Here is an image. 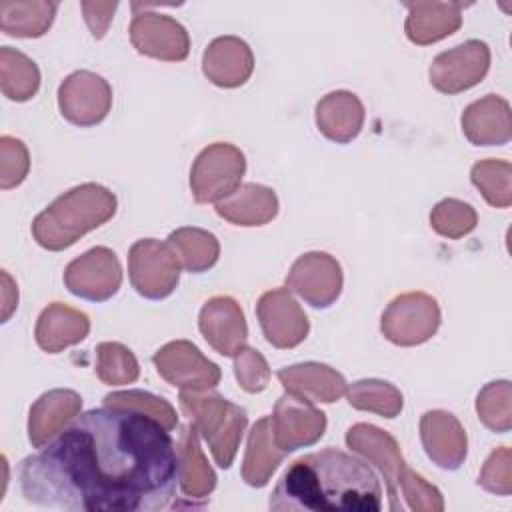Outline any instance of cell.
<instances>
[{"mask_svg":"<svg viewBox=\"0 0 512 512\" xmlns=\"http://www.w3.org/2000/svg\"><path fill=\"white\" fill-rule=\"evenodd\" d=\"M26 502L74 512H160L174 506L176 444L156 418L100 406L78 414L18 468Z\"/></svg>","mask_w":512,"mask_h":512,"instance_id":"1","label":"cell"},{"mask_svg":"<svg viewBox=\"0 0 512 512\" xmlns=\"http://www.w3.org/2000/svg\"><path fill=\"white\" fill-rule=\"evenodd\" d=\"M274 512H376L382 486L370 462L336 448L294 460L270 494Z\"/></svg>","mask_w":512,"mask_h":512,"instance_id":"2","label":"cell"},{"mask_svg":"<svg viewBox=\"0 0 512 512\" xmlns=\"http://www.w3.org/2000/svg\"><path fill=\"white\" fill-rule=\"evenodd\" d=\"M116 214V196L94 182L80 184L58 196L32 222L34 240L52 252L72 246L86 232Z\"/></svg>","mask_w":512,"mask_h":512,"instance_id":"3","label":"cell"},{"mask_svg":"<svg viewBox=\"0 0 512 512\" xmlns=\"http://www.w3.org/2000/svg\"><path fill=\"white\" fill-rule=\"evenodd\" d=\"M180 406L198 434H202L208 442L214 462L228 470L234 462L248 422L246 410L208 390H180Z\"/></svg>","mask_w":512,"mask_h":512,"instance_id":"4","label":"cell"},{"mask_svg":"<svg viewBox=\"0 0 512 512\" xmlns=\"http://www.w3.org/2000/svg\"><path fill=\"white\" fill-rule=\"evenodd\" d=\"M246 170V158L240 148L228 142H216L204 148L192 164L190 188L200 204L220 202L238 186Z\"/></svg>","mask_w":512,"mask_h":512,"instance_id":"5","label":"cell"},{"mask_svg":"<svg viewBox=\"0 0 512 512\" xmlns=\"http://www.w3.org/2000/svg\"><path fill=\"white\" fill-rule=\"evenodd\" d=\"M128 276L134 290L150 300L170 296L180 278V260L170 244L144 238L128 252Z\"/></svg>","mask_w":512,"mask_h":512,"instance_id":"6","label":"cell"},{"mask_svg":"<svg viewBox=\"0 0 512 512\" xmlns=\"http://www.w3.org/2000/svg\"><path fill=\"white\" fill-rule=\"evenodd\" d=\"M440 326V308L424 292L394 298L382 314V334L398 346H416L430 340Z\"/></svg>","mask_w":512,"mask_h":512,"instance_id":"7","label":"cell"},{"mask_svg":"<svg viewBox=\"0 0 512 512\" xmlns=\"http://www.w3.org/2000/svg\"><path fill=\"white\" fill-rule=\"evenodd\" d=\"M152 362L158 374L172 386L180 390L202 392L214 388L222 372L218 364L210 362L192 342L174 340L164 344L154 356Z\"/></svg>","mask_w":512,"mask_h":512,"instance_id":"8","label":"cell"},{"mask_svg":"<svg viewBox=\"0 0 512 512\" xmlns=\"http://www.w3.org/2000/svg\"><path fill=\"white\" fill-rule=\"evenodd\" d=\"M58 106L60 114L74 126H96L110 112L112 88L94 72H72L58 88Z\"/></svg>","mask_w":512,"mask_h":512,"instance_id":"9","label":"cell"},{"mask_svg":"<svg viewBox=\"0 0 512 512\" xmlns=\"http://www.w3.org/2000/svg\"><path fill=\"white\" fill-rule=\"evenodd\" d=\"M64 284L78 298L104 302L118 292L122 268L110 248L96 246L66 266Z\"/></svg>","mask_w":512,"mask_h":512,"instance_id":"10","label":"cell"},{"mask_svg":"<svg viewBox=\"0 0 512 512\" xmlns=\"http://www.w3.org/2000/svg\"><path fill=\"white\" fill-rule=\"evenodd\" d=\"M346 444L354 452L362 454L366 458V462L374 464L380 470V474L386 482V488H388V498H390L388 508L404 510L398 490H400V480L408 466L400 454L396 440L388 432H384L372 424H354L346 432Z\"/></svg>","mask_w":512,"mask_h":512,"instance_id":"11","label":"cell"},{"mask_svg":"<svg viewBox=\"0 0 512 512\" xmlns=\"http://www.w3.org/2000/svg\"><path fill=\"white\" fill-rule=\"evenodd\" d=\"M272 430L274 440L286 454L304 446L316 444L326 430V414L314 406V402L300 398L292 392H284L274 408Z\"/></svg>","mask_w":512,"mask_h":512,"instance_id":"12","label":"cell"},{"mask_svg":"<svg viewBox=\"0 0 512 512\" xmlns=\"http://www.w3.org/2000/svg\"><path fill=\"white\" fill-rule=\"evenodd\" d=\"M490 68L486 42L468 40L438 54L430 66V84L442 94H458L476 86Z\"/></svg>","mask_w":512,"mask_h":512,"instance_id":"13","label":"cell"},{"mask_svg":"<svg viewBox=\"0 0 512 512\" xmlns=\"http://www.w3.org/2000/svg\"><path fill=\"white\" fill-rule=\"evenodd\" d=\"M286 286L310 306L328 308L342 292V268L326 252H308L292 264Z\"/></svg>","mask_w":512,"mask_h":512,"instance_id":"14","label":"cell"},{"mask_svg":"<svg viewBox=\"0 0 512 512\" xmlns=\"http://www.w3.org/2000/svg\"><path fill=\"white\" fill-rule=\"evenodd\" d=\"M256 314L264 332V338L280 350L298 346L310 330V322L292 298L288 288H276L264 292L258 300Z\"/></svg>","mask_w":512,"mask_h":512,"instance_id":"15","label":"cell"},{"mask_svg":"<svg viewBox=\"0 0 512 512\" xmlns=\"http://www.w3.org/2000/svg\"><path fill=\"white\" fill-rule=\"evenodd\" d=\"M130 40L140 54L166 62H182L190 50L186 28L162 14H136L130 24Z\"/></svg>","mask_w":512,"mask_h":512,"instance_id":"16","label":"cell"},{"mask_svg":"<svg viewBox=\"0 0 512 512\" xmlns=\"http://www.w3.org/2000/svg\"><path fill=\"white\" fill-rule=\"evenodd\" d=\"M198 326L206 342L222 356H236L246 344L244 312L230 296L210 298L200 310Z\"/></svg>","mask_w":512,"mask_h":512,"instance_id":"17","label":"cell"},{"mask_svg":"<svg viewBox=\"0 0 512 512\" xmlns=\"http://www.w3.org/2000/svg\"><path fill=\"white\" fill-rule=\"evenodd\" d=\"M420 438L428 458L442 470H458L466 458V432L458 418L444 410H430L420 418Z\"/></svg>","mask_w":512,"mask_h":512,"instance_id":"18","label":"cell"},{"mask_svg":"<svg viewBox=\"0 0 512 512\" xmlns=\"http://www.w3.org/2000/svg\"><path fill=\"white\" fill-rule=\"evenodd\" d=\"M178 452V486L182 498L188 500L186 506H202L212 490L216 488V474L210 468L198 440V430L190 422L180 428V438L176 444Z\"/></svg>","mask_w":512,"mask_h":512,"instance_id":"19","label":"cell"},{"mask_svg":"<svg viewBox=\"0 0 512 512\" xmlns=\"http://www.w3.org/2000/svg\"><path fill=\"white\" fill-rule=\"evenodd\" d=\"M202 68L212 84L220 88H236L250 78L254 56L244 40L236 36H220L208 44Z\"/></svg>","mask_w":512,"mask_h":512,"instance_id":"20","label":"cell"},{"mask_svg":"<svg viewBox=\"0 0 512 512\" xmlns=\"http://www.w3.org/2000/svg\"><path fill=\"white\" fill-rule=\"evenodd\" d=\"M462 132L476 146H502L512 136L510 104L488 94L472 102L462 114Z\"/></svg>","mask_w":512,"mask_h":512,"instance_id":"21","label":"cell"},{"mask_svg":"<svg viewBox=\"0 0 512 512\" xmlns=\"http://www.w3.org/2000/svg\"><path fill=\"white\" fill-rule=\"evenodd\" d=\"M82 408V398L74 390H50L30 408L28 438L34 448L48 444L62 428L72 422Z\"/></svg>","mask_w":512,"mask_h":512,"instance_id":"22","label":"cell"},{"mask_svg":"<svg viewBox=\"0 0 512 512\" xmlns=\"http://www.w3.org/2000/svg\"><path fill=\"white\" fill-rule=\"evenodd\" d=\"M278 380L286 392L310 402H336L346 392V380L340 372L326 364L304 362L278 370Z\"/></svg>","mask_w":512,"mask_h":512,"instance_id":"23","label":"cell"},{"mask_svg":"<svg viewBox=\"0 0 512 512\" xmlns=\"http://www.w3.org/2000/svg\"><path fill=\"white\" fill-rule=\"evenodd\" d=\"M316 124L328 140L346 144L362 130L364 106L352 92H330L316 104Z\"/></svg>","mask_w":512,"mask_h":512,"instance_id":"24","label":"cell"},{"mask_svg":"<svg viewBox=\"0 0 512 512\" xmlns=\"http://www.w3.org/2000/svg\"><path fill=\"white\" fill-rule=\"evenodd\" d=\"M90 332V320L84 312L54 302L42 310L36 322V342L48 354L82 342Z\"/></svg>","mask_w":512,"mask_h":512,"instance_id":"25","label":"cell"},{"mask_svg":"<svg viewBox=\"0 0 512 512\" xmlns=\"http://www.w3.org/2000/svg\"><path fill=\"white\" fill-rule=\"evenodd\" d=\"M278 212V198L262 184H240L228 198L216 204V214L236 226H262Z\"/></svg>","mask_w":512,"mask_h":512,"instance_id":"26","label":"cell"},{"mask_svg":"<svg viewBox=\"0 0 512 512\" xmlns=\"http://www.w3.org/2000/svg\"><path fill=\"white\" fill-rule=\"evenodd\" d=\"M284 456L286 452L280 450L274 440L272 418H260L248 434V446L242 462V480L254 488L266 486Z\"/></svg>","mask_w":512,"mask_h":512,"instance_id":"27","label":"cell"},{"mask_svg":"<svg viewBox=\"0 0 512 512\" xmlns=\"http://www.w3.org/2000/svg\"><path fill=\"white\" fill-rule=\"evenodd\" d=\"M406 6L410 8V16L406 20V36L420 46L432 44L450 36L462 24V16H460L462 4L416 2Z\"/></svg>","mask_w":512,"mask_h":512,"instance_id":"28","label":"cell"},{"mask_svg":"<svg viewBox=\"0 0 512 512\" xmlns=\"http://www.w3.org/2000/svg\"><path fill=\"white\" fill-rule=\"evenodd\" d=\"M168 244L188 272L212 268L220 256V244L214 234L202 228H178L168 236Z\"/></svg>","mask_w":512,"mask_h":512,"instance_id":"29","label":"cell"},{"mask_svg":"<svg viewBox=\"0 0 512 512\" xmlns=\"http://www.w3.org/2000/svg\"><path fill=\"white\" fill-rule=\"evenodd\" d=\"M0 86L8 100L26 102L38 92L40 70L28 56L4 46L0 50Z\"/></svg>","mask_w":512,"mask_h":512,"instance_id":"30","label":"cell"},{"mask_svg":"<svg viewBox=\"0 0 512 512\" xmlns=\"http://www.w3.org/2000/svg\"><path fill=\"white\" fill-rule=\"evenodd\" d=\"M348 402L356 410L376 412L384 418H396L402 410V394L384 380H358L348 390Z\"/></svg>","mask_w":512,"mask_h":512,"instance_id":"31","label":"cell"},{"mask_svg":"<svg viewBox=\"0 0 512 512\" xmlns=\"http://www.w3.org/2000/svg\"><path fill=\"white\" fill-rule=\"evenodd\" d=\"M472 184L482 192L486 202L496 208H508L512 202V166L506 160H480L470 172Z\"/></svg>","mask_w":512,"mask_h":512,"instance_id":"32","label":"cell"},{"mask_svg":"<svg viewBox=\"0 0 512 512\" xmlns=\"http://www.w3.org/2000/svg\"><path fill=\"white\" fill-rule=\"evenodd\" d=\"M140 368L134 354L118 342H102L96 348V376L108 386L130 384L138 378Z\"/></svg>","mask_w":512,"mask_h":512,"instance_id":"33","label":"cell"},{"mask_svg":"<svg viewBox=\"0 0 512 512\" xmlns=\"http://www.w3.org/2000/svg\"><path fill=\"white\" fill-rule=\"evenodd\" d=\"M510 382L498 380L486 384L476 398V412L480 422L492 432H508L512 426V408H510Z\"/></svg>","mask_w":512,"mask_h":512,"instance_id":"34","label":"cell"},{"mask_svg":"<svg viewBox=\"0 0 512 512\" xmlns=\"http://www.w3.org/2000/svg\"><path fill=\"white\" fill-rule=\"evenodd\" d=\"M478 216L476 210L456 198H446L438 202L430 212V224L432 228L450 240H458L466 234H470L476 228Z\"/></svg>","mask_w":512,"mask_h":512,"instance_id":"35","label":"cell"},{"mask_svg":"<svg viewBox=\"0 0 512 512\" xmlns=\"http://www.w3.org/2000/svg\"><path fill=\"white\" fill-rule=\"evenodd\" d=\"M104 404L108 406H124L132 410H140L152 418H156L166 430H174L178 426V416L174 406L144 390H122V392H110L104 396Z\"/></svg>","mask_w":512,"mask_h":512,"instance_id":"36","label":"cell"},{"mask_svg":"<svg viewBox=\"0 0 512 512\" xmlns=\"http://www.w3.org/2000/svg\"><path fill=\"white\" fill-rule=\"evenodd\" d=\"M400 496L406 500V508L416 512H442L444 500L436 486L426 482L420 474L406 468L400 480Z\"/></svg>","mask_w":512,"mask_h":512,"instance_id":"37","label":"cell"},{"mask_svg":"<svg viewBox=\"0 0 512 512\" xmlns=\"http://www.w3.org/2000/svg\"><path fill=\"white\" fill-rule=\"evenodd\" d=\"M478 486L496 496L512 492V454L508 446H500L488 456L478 474Z\"/></svg>","mask_w":512,"mask_h":512,"instance_id":"38","label":"cell"},{"mask_svg":"<svg viewBox=\"0 0 512 512\" xmlns=\"http://www.w3.org/2000/svg\"><path fill=\"white\" fill-rule=\"evenodd\" d=\"M28 150L12 136L0 138V186L2 190L18 186L28 174Z\"/></svg>","mask_w":512,"mask_h":512,"instance_id":"39","label":"cell"},{"mask_svg":"<svg viewBox=\"0 0 512 512\" xmlns=\"http://www.w3.org/2000/svg\"><path fill=\"white\" fill-rule=\"evenodd\" d=\"M234 374H236V380L240 382V386L250 394L266 390V386L270 382V368H268L264 356L258 350L248 348V346H244L234 356Z\"/></svg>","mask_w":512,"mask_h":512,"instance_id":"40","label":"cell"},{"mask_svg":"<svg viewBox=\"0 0 512 512\" xmlns=\"http://www.w3.org/2000/svg\"><path fill=\"white\" fill-rule=\"evenodd\" d=\"M2 278H4V314H2V318H4V322H6L8 316H10V312L18 306V290H14L12 280H10V276H8L6 270L2 272Z\"/></svg>","mask_w":512,"mask_h":512,"instance_id":"41","label":"cell"}]
</instances>
